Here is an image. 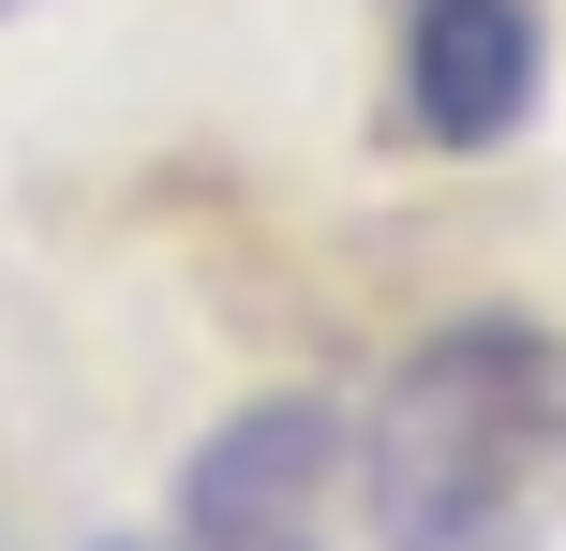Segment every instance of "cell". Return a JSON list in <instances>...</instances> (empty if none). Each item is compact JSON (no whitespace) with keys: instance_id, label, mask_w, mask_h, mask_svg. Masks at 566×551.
Listing matches in <instances>:
<instances>
[{"instance_id":"cell-1","label":"cell","mask_w":566,"mask_h":551,"mask_svg":"<svg viewBox=\"0 0 566 551\" xmlns=\"http://www.w3.org/2000/svg\"><path fill=\"white\" fill-rule=\"evenodd\" d=\"M373 551H537L566 522V328L448 314L388 358L343 447Z\"/></svg>"},{"instance_id":"cell-2","label":"cell","mask_w":566,"mask_h":551,"mask_svg":"<svg viewBox=\"0 0 566 551\" xmlns=\"http://www.w3.org/2000/svg\"><path fill=\"white\" fill-rule=\"evenodd\" d=\"M343 403L269 388L179 463V551H328V492H343Z\"/></svg>"},{"instance_id":"cell-3","label":"cell","mask_w":566,"mask_h":551,"mask_svg":"<svg viewBox=\"0 0 566 551\" xmlns=\"http://www.w3.org/2000/svg\"><path fill=\"white\" fill-rule=\"evenodd\" d=\"M552 89V30L537 0H402V149H448V165H478V149H507L522 119H537Z\"/></svg>"},{"instance_id":"cell-4","label":"cell","mask_w":566,"mask_h":551,"mask_svg":"<svg viewBox=\"0 0 566 551\" xmlns=\"http://www.w3.org/2000/svg\"><path fill=\"white\" fill-rule=\"evenodd\" d=\"M90 551H179V537H90Z\"/></svg>"},{"instance_id":"cell-5","label":"cell","mask_w":566,"mask_h":551,"mask_svg":"<svg viewBox=\"0 0 566 551\" xmlns=\"http://www.w3.org/2000/svg\"><path fill=\"white\" fill-rule=\"evenodd\" d=\"M0 15H30V0H0Z\"/></svg>"}]
</instances>
